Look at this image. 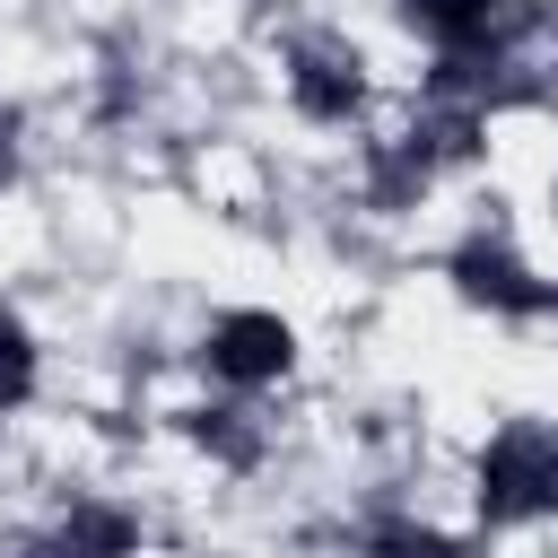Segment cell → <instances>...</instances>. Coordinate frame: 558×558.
<instances>
[{"instance_id": "obj_1", "label": "cell", "mask_w": 558, "mask_h": 558, "mask_svg": "<svg viewBox=\"0 0 558 558\" xmlns=\"http://www.w3.org/2000/svg\"><path fill=\"white\" fill-rule=\"evenodd\" d=\"M471 497H480V523L488 532L558 514V427L549 418H506L480 445V488Z\"/></svg>"}, {"instance_id": "obj_2", "label": "cell", "mask_w": 558, "mask_h": 558, "mask_svg": "<svg viewBox=\"0 0 558 558\" xmlns=\"http://www.w3.org/2000/svg\"><path fill=\"white\" fill-rule=\"evenodd\" d=\"M201 366H209L227 392H262V384H279V375L296 366V331H288V314H270V305H227V314L201 331Z\"/></svg>"}, {"instance_id": "obj_3", "label": "cell", "mask_w": 558, "mask_h": 558, "mask_svg": "<svg viewBox=\"0 0 558 558\" xmlns=\"http://www.w3.org/2000/svg\"><path fill=\"white\" fill-rule=\"evenodd\" d=\"M445 279L462 305H488V314H558V279H541L506 235H471L445 253Z\"/></svg>"}, {"instance_id": "obj_4", "label": "cell", "mask_w": 558, "mask_h": 558, "mask_svg": "<svg viewBox=\"0 0 558 558\" xmlns=\"http://www.w3.org/2000/svg\"><path fill=\"white\" fill-rule=\"evenodd\" d=\"M288 105L305 122H349L366 105V70L357 52H331V44H296L288 52Z\"/></svg>"}, {"instance_id": "obj_5", "label": "cell", "mask_w": 558, "mask_h": 558, "mask_svg": "<svg viewBox=\"0 0 558 558\" xmlns=\"http://www.w3.org/2000/svg\"><path fill=\"white\" fill-rule=\"evenodd\" d=\"M401 17H410L436 52H480V44H506L514 0H401Z\"/></svg>"}, {"instance_id": "obj_6", "label": "cell", "mask_w": 558, "mask_h": 558, "mask_svg": "<svg viewBox=\"0 0 558 558\" xmlns=\"http://www.w3.org/2000/svg\"><path fill=\"white\" fill-rule=\"evenodd\" d=\"M52 558H140V514L122 506H70L52 532Z\"/></svg>"}, {"instance_id": "obj_7", "label": "cell", "mask_w": 558, "mask_h": 558, "mask_svg": "<svg viewBox=\"0 0 558 558\" xmlns=\"http://www.w3.org/2000/svg\"><path fill=\"white\" fill-rule=\"evenodd\" d=\"M366 558H480L471 541H453V532H427V523H375L366 532Z\"/></svg>"}, {"instance_id": "obj_8", "label": "cell", "mask_w": 558, "mask_h": 558, "mask_svg": "<svg viewBox=\"0 0 558 558\" xmlns=\"http://www.w3.org/2000/svg\"><path fill=\"white\" fill-rule=\"evenodd\" d=\"M183 436H192V445H209V453H218V462H235V471L262 453V436L244 427V410H183Z\"/></svg>"}, {"instance_id": "obj_9", "label": "cell", "mask_w": 558, "mask_h": 558, "mask_svg": "<svg viewBox=\"0 0 558 558\" xmlns=\"http://www.w3.org/2000/svg\"><path fill=\"white\" fill-rule=\"evenodd\" d=\"M35 401V331L0 305V410H26Z\"/></svg>"}, {"instance_id": "obj_10", "label": "cell", "mask_w": 558, "mask_h": 558, "mask_svg": "<svg viewBox=\"0 0 558 558\" xmlns=\"http://www.w3.org/2000/svg\"><path fill=\"white\" fill-rule=\"evenodd\" d=\"M9 183H17V113L0 105V192H9Z\"/></svg>"}]
</instances>
